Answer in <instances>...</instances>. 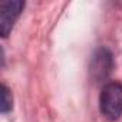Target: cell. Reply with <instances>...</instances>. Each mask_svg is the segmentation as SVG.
<instances>
[{
    "instance_id": "obj_3",
    "label": "cell",
    "mask_w": 122,
    "mask_h": 122,
    "mask_svg": "<svg viewBox=\"0 0 122 122\" xmlns=\"http://www.w3.org/2000/svg\"><path fill=\"white\" fill-rule=\"evenodd\" d=\"M25 9V2L22 0H12L0 6V33L2 37H7L19 19L22 10Z\"/></svg>"
},
{
    "instance_id": "obj_4",
    "label": "cell",
    "mask_w": 122,
    "mask_h": 122,
    "mask_svg": "<svg viewBox=\"0 0 122 122\" xmlns=\"http://www.w3.org/2000/svg\"><path fill=\"white\" fill-rule=\"evenodd\" d=\"M13 108V95L10 92V89L3 83L2 85V103H0V111L2 113H7L10 112Z\"/></svg>"
},
{
    "instance_id": "obj_1",
    "label": "cell",
    "mask_w": 122,
    "mask_h": 122,
    "mask_svg": "<svg viewBox=\"0 0 122 122\" xmlns=\"http://www.w3.org/2000/svg\"><path fill=\"white\" fill-rule=\"evenodd\" d=\"M99 109L108 121H118L122 116V85L119 82L103 85L99 95Z\"/></svg>"
},
{
    "instance_id": "obj_2",
    "label": "cell",
    "mask_w": 122,
    "mask_h": 122,
    "mask_svg": "<svg viewBox=\"0 0 122 122\" xmlns=\"http://www.w3.org/2000/svg\"><path fill=\"white\" fill-rule=\"evenodd\" d=\"M112 69H113V56L111 50L106 47L96 49L89 63L91 78L96 83H102L109 78V75L112 73Z\"/></svg>"
}]
</instances>
